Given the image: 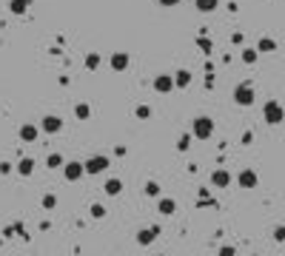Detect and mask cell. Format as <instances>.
Here are the masks:
<instances>
[{
    "label": "cell",
    "instance_id": "cell-17",
    "mask_svg": "<svg viewBox=\"0 0 285 256\" xmlns=\"http://www.w3.org/2000/svg\"><path fill=\"white\" fill-rule=\"evenodd\" d=\"M217 6H220V0H194V9L203 12V14H211Z\"/></svg>",
    "mask_w": 285,
    "mask_h": 256
},
{
    "label": "cell",
    "instance_id": "cell-34",
    "mask_svg": "<svg viewBox=\"0 0 285 256\" xmlns=\"http://www.w3.org/2000/svg\"><path fill=\"white\" fill-rule=\"evenodd\" d=\"M125 154H128V148H125V145H117V148H114V157H125Z\"/></svg>",
    "mask_w": 285,
    "mask_h": 256
},
{
    "label": "cell",
    "instance_id": "cell-13",
    "mask_svg": "<svg viewBox=\"0 0 285 256\" xmlns=\"http://www.w3.org/2000/svg\"><path fill=\"white\" fill-rule=\"evenodd\" d=\"M157 211L163 216H171V213H177V202L171 197H157Z\"/></svg>",
    "mask_w": 285,
    "mask_h": 256
},
{
    "label": "cell",
    "instance_id": "cell-11",
    "mask_svg": "<svg viewBox=\"0 0 285 256\" xmlns=\"http://www.w3.org/2000/svg\"><path fill=\"white\" fill-rule=\"evenodd\" d=\"M211 185H214V188H228V185H231V174H228L226 168L211 171Z\"/></svg>",
    "mask_w": 285,
    "mask_h": 256
},
{
    "label": "cell",
    "instance_id": "cell-35",
    "mask_svg": "<svg viewBox=\"0 0 285 256\" xmlns=\"http://www.w3.org/2000/svg\"><path fill=\"white\" fill-rule=\"evenodd\" d=\"M154 256H166V254H154Z\"/></svg>",
    "mask_w": 285,
    "mask_h": 256
},
{
    "label": "cell",
    "instance_id": "cell-5",
    "mask_svg": "<svg viewBox=\"0 0 285 256\" xmlns=\"http://www.w3.org/2000/svg\"><path fill=\"white\" fill-rule=\"evenodd\" d=\"M40 131H43V134H60V131H63V117L46 114L43 120H40Z\"/></svg>",
    "mask_w": 285,
    "mask_h": 256
},
{
    "label": "cell",
    "instance_id": "cell-10",
    "mask_svg": "<svg viewBox=\"0 0 285 256\" xmlns=\"http://www.w3.org/2000/svg\"><path fill=\"white\" fill-rule=\"evenodd\" d=\"M109 63H112L114 71H125L131 66V54H128V51H114L112 57H109Z\"/></svg>",
    "mask_w": 285,
    "mask_h": 256
},
{
    "label": "cell",
    "instance_id": "cell-16",
    "mask_svg": "<svg viewBox=\"0 0 285 256\" xmlns=\"http://www.w3.org/2000/svg\"><path fill=\"white\" fill-rule=\"evenodd\" d=\"M14 171H17L20 176H32L34 174V160H32V157H23L20 163L14 165Z\"/></svg>",
    "mask_w": 285,
    "mask_h": 256
},
{
    "label": "cell",
    "instance_id": "cell-28",
    "mask_svg": "<svg viewBox=\"0 0 285 256\" xmlns=\"http://www.w3.org/2000/svg\"><path fill=\"white\" fill-rule=\"evenodd\" d=\"M134 114H137V120H148V117H151V108H148V105H137Z\"/></svg>",
    "mask_w": 285,
    "mask_h": 256
},
{
    "label": "cell",
    "instance_id": "cell-8",
    "mask_svg": "<svg viewBox=\"0 0 285 256\" xmlns=\"http://www.w3.org/2000/svg\"><path fill=\"white\" fill-rule=\"evenodd\" d=\"M17 137H20L23 142H34L37 137H40V126H34V123H23V126L17 128Z\"/></svg>",
    "mask_w": 285,
    "mask_h": 256
},
{
    "label": "cell",
    "instance_id": "cell-32",
    "mask_svg": "<svg viewBox=\"0 0 285 256\" xmlns=\"http://www.w3.org/2000/svg\"><path fill=\"white\" fill-rule=\"evenodd\" d=\"M11 171H14V165H11V163H6V160H3V163H0V174L6 176V174H11Z\"/></svg>",
    "mask_w": 285,
    "mask_h": 256
},
{
    "label": "cell",
    "instance_id": "cell-19",
    "mask_svg": "<svg viewBox=\"0 0 285 256\" xmlns=\"http://www.w3.org/2000/svg\"><path fill=\"white\" fill-rule=\"evenodd\" d=\"M146 197H151V199H157V197H163V188H160V182H154V179H148L146 182Z\"/></svg>",
    "mask_w": 285,
    "mask_h": 256
},
{
    "label": "cell",
    "instance_id": "cell-6",
    "mask_svg": "<svg viewBox=\"0 0 285 256\" xmlns=\"http://www.w3.org/2000/svg\"><path fill=\"white\" fill-rule=\"evenodd\" d=\"M257 182H260V176H257V171L254 168H242L237 174V185L245 188V191H254L257 188Z\"/></svg>",
    "mask_w": 285,
    "mask_h": 256
},
{
    "label": "cell",
    "instance_id": "cell-36",
    "mask_svg": "<svg viewBox=\"0 0 285 256\" xmlns=\"http://www.w3.org/2000/svg\"><path fill=\"white\" fill-rule=\"evenodd\" d=\"M0 248H3V239H0Z\"/></svg>",
    "mask_w": 285,
    "mask_h": 256
},
{
    "label": "cell",
    "instance_id": "cell-18",
    "mask_svg": "<svg viewBox=\"0 0 285 256\" xmlns=\"http://www.w3.org/2000/svg\"><path fill=\"white\" fill-rule=\"evenodd\" d=\"M32 6V0H9V12L11 14H26Z\"/></svg>",
    "mask_w": 285,
    "mask_h": 256
},
{
    "label": "cell",
    "instance_id": "cell-21",
    "mask_svg": "<svg viewBox=\"0 0 285 256\" xmlns=\"http://www.w3.org/2000/svg\"><path fill=\"white\" fill-rule=\"evenodd\" d=\"M63 163H66V160H63V154H49V157H46V168H63Z\"/></svg>",
    "mask_w": 285,
    "mask_h": 256
},
{
    "label": "cell",
    "instance_id": "cell-27",
    "mask_svg": "<svg viewBox=\"0 0 285 256\" xmlns=\"http://www.w3.org/2000/svg\"><path fill=\"white\" fill-rule=\"evenodd\" d=\"M40 202H43V208H46V211H55V208H57V197H55V194H46Z\"/></svg>",
    "mask_w": 285,
    "mask_h": 256
},
{
    "label": "cell",
    "instance_id": "cell-3",
    "mask_svg": "<svg viewBox=\"0 0 285 256\" xmlns=\"http://www.w3.org/2000/svg\"><path fill=\"white\" fill-rule=\"evenodd\" d=\"M109 165H112V160H109L106 154H94V157H89V160L83 163V171L89 176H97V174H103Z\"/></svg>",
    "mask_w": 285,
    "mask_h": 256
},
{
    "label": "cell",
    "instance_id": "cell-9",
    "mask_svg": "<svg viewBox=\"0 0 285 256\" xmlns=\"http://www.w3.org/2000/svg\"><path fill=\"white\" fill-rule=\"evenodd\" d=\"M151 85H154V91L169 94V91H174V77H171V74H157V77L151 80Z\"/></svg>",
    "mask_w": 285,
    "mask_h": 256
},
{
    "label": "cell",
    "instance_id": "cell-1",
    "mask_svg": "<svg viewBox=\"0 0 285 256\" xmlns=\"http://www.w3.org/2000/svg\"><path fill=\"white\" fill-rule=\"evenodd\" d=\"M211 134H214V120L211 117H194L191 123V137H197V140H211Z\"/></svg>",
    "mask_w": 285,
    "mask_h": 256
},
{
    "label": "cell",
    "instance_id": "cell-7",
    "mask_svg": "<svg viewBox=\"0 0 285 256\" xmlns=\"http://www.w3.org/2000/svg\"><path fill=\"white\" fill-rule=\"evenodd\" d=\"M63 176H66L68 182H77V179H83L86 176V171H83V163H63Z\"/></svg>",
    "mask_w": 285,
    "mask_h": 256
},
{
    "label": "cell",
    "instance_id": "cell-23",
    "mask_svg": "<svg viewBox=\"0 0 285 256\" xmlns=\"http://www.w3.org/2000/svg\"><path fill=\"white\" fill-rule=\"evenodd\" d=\"M74 117H77V120H89V117H91L89 103H77V105H74Z\"/></svg>",
    "mask_w": 285,
    "mask_h": 256
},
{
    "label": "cell",
    "instance_id": "cell-20",
    "mask_svg": "<svg viewBox=\"0 0 285 256\" xmlns=\"http://www.w3.org/2000/svg\"><path fill=\"white\" fill-rule=\"evenodd\" d=\"M274 48H277V43H274L271 37H260V43H257V51H260V54H268Z\"/></svg>",
    "mask_w": 285,
    "mask_h": 256
},
{
    "label": "cell",
    "instance_id": "cell-30",
    "mask_svg": "<svg viewBox=\"0 0 285 256\" xmlns=\"http://www.w3.org/2000/svg\"><path fill=\"white\" fill-rule=\"evenodd\" d=\"M274 242H285V225H277V228H274Z\"/></svg>",
    "mask_w": 285,
    "mask_h": 256
},
{
    "label": "cell",
    "instance_id": "cell-2",
    "mask_svg": "<svg viewBox=\"0 0 285 256\" xmlns=\"http://www.w3.org/2000/svg\"><path fill=\"white\" fill-rule=\"evenodd\" d=\"M262 123H268V126L285 123V108L277 103V100H268V103L262 105Z\"/></svg>",
    "mask_w": 285,
    "mask_h": 256
},
{
    "label": "cell",
    "instance_id": "cell-29",
    "mask_svg": "<svg viewBox=\"0 0 285 256\" xmlns=\"http://www.w3.org/2000/svg\"><path fill=\"white\" fill-rule=\"evenodd\" d=\"M89 213H91V216H94V219H103V216H106V208L94 202V205H91V208H89Z\"/></svg>",
    "mask_w": 285,
    "mask_h": 256
},
{
    "label": "cell",
    "instance_id": "cell-12",
    "mask_svg": "<svg viewBox=\"0 0 285 256\" xmlns=\"http://www.w3.org/2000/svg\"><path fill=\"white\" fill-rule=\"evenodd\" d=\"M157 236H160V225H154V228H143V231H137V242H140V245H151Z\"/></svg>",
    "mask_w": 285,
    "mask_h": 256
},
{
    "label": "cell",
    "instance_id": "cell-4",
    "mask_svg": "<svg viewBox=\"0 0 285 256\" xmlns=\"http://www.w3.org/2000/svg\"><path fill=\"white\" fill-rule=\"evenodd\" d=\"M234 103L242 105V108L254 105V85L251 83H239L237 88H234Z\"/></svg>",
    "mask_w": 285,
    "mask_h": 256
},
{
    "label": "cell",
    "instance_id": "cell-24",
    "mask_svg": "<svg viewBox=\"0 0 285 256\" xmlns=\"http://www.w3.org/2000/svg\"><path fill=\"white\" fill-rule=\"evenodd\" d=\"M197 46L203 48L205 54H211V51H214V43H211V40H208V37H203V35L197 37Z\"/></svg>",
    "mask_w": 285,
    "mask_h": 256
},
{
    "label": "cell",
    "instance_id": "cell-37",
    "mask_svg": "<svg viewBox=\"0 0 285 256\" xmlns=\"http://www.w3.org/2000/svg\"><path fill=\"white\" fill-rule=\"evenodd\" d=\"M254 256H257V254H254Z\"/></svg>",
    "mask_w": 285,
    "mask_h": 256
},
{
    "label": "cell",
    "instance_id": "cell-14",
    "mask_svg": "<svg viewBox=\"0 0 285 256\" xmlns=\"http://www.w3.org/2000/svg\"><path fill=\"white\" fill-rule=\"evenodd\" d=\"M171 77H174V88H188V85H191V71H188V69L174 71Z\"/></svg>",
    "mask_w": 285,
    "mask_h": 256
},
{
    "label": "cell",
    "instance_id": "cell-22",
    "mask_svg": "<svg viewBox=\"0 0 285 256\" xmlns=\"http://www.w3.org/2000/svg\"><path fill=\"white\" fill-rule=\"evenodd\" d=\"M257 57H260V51H257V48H242V63H245V66H254Z\"/></svg>",
    "mask_w": 285,
    "mask_h": 256
},
{
    "label": "cell",
    "instance_id": "cell-33",
    "mask_svg": "<svg viewBox=\"0 0 285 256\" xmlns=\"http://www.w3.org/2000/svg\"><path fill=\"white\" fill-rule=\"evenodd\" d=\"M177 3H180V0H160V6H163V9H174Z\"/></svg>",
    "mask_w": 285,
    "mask_h": 256
},
{
    "label": "cell",
    "instance_id": "cell-25",
    "mask_svg": "<svg viewBox=\"0 0 285 256\" xmlns=\"http://www.w3.org/2000/svg\"><path fill=\"white\" fill-rule=\"evenodd\" d=\"M188 148H191V134H182L180 140H177V151H188Z\"/></svg>",
    "mask_w": 285,
    "mask_h": 256
},
{
    "label": "cell",
    "instance_id": "cell-31",
    "mask_svg": "<svg viewBox=\"0 0 285 256\" xmlns=\"http://www.w3.org/2000/svg\"><path fill=\"white\" fill-rule=\"evenodd\" d=\"M217 256H237V251H234V245H223V248L217 251Z\"/></svg>",
    "mask_w": 285,
    "mask_h": 256
},
{
    "label": "cell",
    "instance_id": "cell-26",
    "mask_svg": "<svg viewBox=\"0 0 285 256\" xmlns=\"http://www.w3.org/2000/svg\"><path fill=\"white\" fill-rule=\"evenodd\" d=\"M97 66H100V54H94V51H91V54H86V69L94 71Z\"/></svg>",
    "mask_w": 285,
    "mask_h": 256
},
{
    "label": "cell",
    "instance_id": "cell-15",
    "mask_svg": "<svg viewBox=\"0 0 285 256\" xmlns=\"http://www.w3.org/2000/svg\"><path fill=\"white\" fill-rule=\"evenodd\" d=\"M103 191H106L109 197H120V194H123V179H117V176H112V179H106V185H103Z\"/></svg>",
    "mask_w": 285,
    "mask_h": 256
}]
</instances>
